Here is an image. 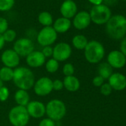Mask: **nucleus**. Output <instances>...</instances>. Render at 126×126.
Here are the masks:
<instances>
[{
  "instance_id": "nucleus-1",
  "label": "nucleus",
  "mask_w": 126,
  "mask_h": 126,
  "mask_svg": "<svg viewBox=\"0 0 126 126\" xmlns=\"http://www.w3.org/2000/svg\"><path fill=\"white\" fill-rule=\"evenodd\" d=\"M106 31L113 39H123L126 34V18L120 14L111 16L106 23Z\"/></svg>"
},
{
  "instance_id": "nucleus-2",
  "label": "nucleus",
  "mask_w": 126,
  "mask_h": 126,
  "mask_svg": "<svg viewBox=\"0 0 126 126\" xmlns=\"http://www.w3.org/2000/svg\"><path fill=\"white\" fill-rule=\"evenodd\" d=\"M13 81L19 89L28 91L33 87L35 83V77L30 68L19 67L14 70Z\"/></svg>"
},
{
  "instance_id": "nucleus-3",
  "label": "nucleus",
  "mask_w": 126,
  "mask_h": 126,
  "mask_svg": "<svg viewBox=\"0 0 126 126\" xmlns=\"http://www.w3.org/2000/svg\"><path fill=\"white\" fill-rule=\"evenodd\" d=\"M84 50L86 60L92 64L98 63L105 56V48L103 45L96 40L88 42Z\"/></svg>"
},
{
  "instance_id": "nucleus-4",
  "label": "nucleus",
  "mask_w": 126,
  "mask_h": 126,
  "mask_svg": "<svg viewBox=\"0 0 126 126\" xmlns=\"http://www.w3.org/2000/svg\"><path fill=\"white\" fill-rule=\"evenodd\" d=\"M45 113L54 122L59 121L64 118L66 114L65 104L60 99H51L45 105Z\"/></svg>"
},
{
  "instance_id": "nucleus-5",
  "label": "nucleus",
  "mask_w": 126,
  "mask_h": 126,
  "mask_svg": "<svg viewBox=\"0 0 126 126\" xmlns=\"http://www.w3.org/2000/svg\"><path fill=\"white\" fill-rule=\"evenodd\" d=\"M8 119L13 126H26L30 120V116L26 107L16 105L11 109Z\"/></svg>"
},
{
  "instance_id": "nucleus-6",
  "label": "nucleus",
  "mask_w": 126,
  "mask_h": 126,
  "mask_svg": "<svg viewBox=\"0 0 126 126\" xmlns=\"http://www.w3.org/2000/svg\"><path fill=\"white\" fill-rule=\"evenodd\" d=\"M91 22L96 25H104L111 17V11L108 7L105 5L94 6L89 13Z\"/></svg>"
},
{
  "instance_id": "nucleus-7",
  "label": "nucleus",
  "mask_w": 126,
  "mask_h": 126,
  "mask_svg": "<svg viewBox=\"0 0 126 126\" xmlns=\"http://www.w3.org/2000/svg\"><path fill=\"white\" fill-rule=\"evenodd\" d=\"M56 39L57 33L51 26L43 28L37 35V42L43 47L50 46L56 42Z\"/></svg>"
},
{
  "instance_id": "nucleus-8",
  "label": "nucleus",
  "mask_w": 126,
  "mask_h": 126,
  "mask_svg": "<svg viewBox=\"0 0 126 126\" xmlns=\"http://www.w3.org/2000/svg\"><path fill=\"white\" fill-rule=\"evenodd\" d=\"M19 56H27L34 50V45L32 40L28 38H20L17 39L13 49Z\"/></svg>"
},
{
  "instance_id": "nucleus-9",
  "label": "nucleus",
  "mask_w": 126,
  "mask_h": 126,
  "mask_svg": "<svg viewBox=\"0 0 126 126\" xmlns=\"http://www.w3.org/2000/svg\"><path fill=\"white\" fill-rule=\"evenodd\" d=\"M33 91L36 95L45 96L50 94L53 91V81L47 77H41L35 82Z\"/></svg>"
},
{
  "instance_id": "nucleus-10",
  "label": "nucleus",
  "mask_w": 126,
  "mask_h": 126,
  "mask_svg": "<svg viewBox=\"0 0 126 126\" xmlns=\"http://www.w3.org/2000/svg\"><path fill=\"white\" fill-rule=\"evenodd\" d=\"M72 53V49L69 44L60 42L53 47V58L59 62H64L70 58Z\"/></svg>"
},
{
  "instance_id": "nucleus-11",
  "label": "nucleus",
  "mask_w": 126,
  "mask_h": 126,
  "mask_svg": "<svg viewBox=\"0 0 126 126\" xmlns=\"http://www.w3.org/2000/svg\"><path fill=\"white\" fill-rule=\"evenodd\" d=\"M1 61L5 67L13 69L19 65L20 56L13 49H8L2 53Z\"/></svg>"
},
{
  "instance_id": "nucleus-12",
  "label": "nucleus",
  "mask_w": 126,
  "mask_h": 126,
  "mask_svg": "<svg viewBox=\"0 0 126 126\" xmlns=\"http://www.w3.org/2000/svg\"><path fill=\"white\" fill-rule=\"evenodd\" d=\"M30 116L36 119L42 118L45 114V105L39 101H31L26 106Z\"/></svg>"
},
{
  "instance_id": "nucleus-13",
  "label": "nucleus",
  "mask_w": 126,
  "mask_h": 126,
  "mask_svg": "<svg viewBox=\"0 0 126 126\" xmlns=\"http://www.w3.org/2000/svg\"><path fill=\"white\" fill-rule=\"evenodd\" d=\"M108 63L114 68H121L126 63V56L119 50H113L108 56Z\"/></svg>"
},
{
  "instance_id": "nucleus-14",
  "label": "nucleus",
  "mask_w": 126,
  "mask_h": 126,
  "mask_svg": "<svg viewBox=\"0 0 126 126\" xmlns=\"http://www.w3.org/2000/svg\"><path fill=\"white\" fill-rule=\"evenodd\" d=\"M91 22V16L87 11H80L74 17L73 25L77 30H84L87 28Z\"/></svg>"
},
{
  "instance_id": "nucleus-15",
  "label": "nucleus",
  "mask_w": 126,
  "mask_h": 126,
  "mask_svg": "<svg viewBox=\"0 0 126 126\" xmlns=\"http://www.w3.org/2000/svg\"><path fill=\"white\" fill-rule=\"evenodd\" d=\"M46 58L44 56L42 53L39 50H33L29 55L26 56L27 65L33 68H40L45 62Z\"/></svg>"
},
{
  "instance_id": "nucleus-16",
  "label": "nucleus",
  "mask_w": 126,
  "mask_h": 126,
  "mask_svg": "<svg viewBox=\"0 0 126 126\" xmlns=\"http://www.w3.org/2000/svg\"><path fill=\"white\" fill-rule=\"evenodd\" d=\"M60 13L62 17L66 19H71L77 14V4L73 1H64L60 7Z\"/></svg>"
},
{
  "instance_id": "nucleus-17",
  "label": "nucleus",
  "mask_w": 126,
  "mask_h": 126,
  "mask_svg": "<svg viewBox=\"0 0 126 126\" xmlns=\"http://www.w3.org/2000/svg\"><path fill=\"white\" fill-rule=\"evenodd\" d=\"M108 84L112 89L116 91H122L126 88V77L119 73L112 74L108 78Z\"/></svg>"
},
{
  "instance_id": "nucleus-18",
  "label": "nucleus",
  "mask_w": 126,
  "mask_h": 126,
  "mask_svg": "<svg viewBox=\"0 0 126 126\" xmlns=\"http://www.w3.org/2000/svg\"><path fill=\"white\" fill-rule=\"evenodd\" d=\"M71 27V22L70 19L60 17L56 19V21L53 23V28L55 30L56 33H64L67 32Z\"/></svg>"
},
{
  "instance_id": "nucleus-19",
  "label": "nucleus",
  "mask_w": 126,
  "mask_h": 126,
  "mask_svg": "<svg viewBox=\"0 0 126 126\" xmlns=\"http://www.w3.org/2000/svg\"><path fill=\"white\" fill-rule=\"evenodd\" d=\"M63 85H64V88L69 92H76L80 88V82L75 76L65 77Z\"/></svg>"
},
{
  "instance_id": "nucleus-20",
  "label": "nucleus",
  "mask_w": 126,
  "mask_h": 126,
  "mask_svg": "<svg viewBox=\"0 0 126 126\" xmlns=\"http://www.w3.org/2000/svg\"><path fill=\"white\" fill-rule=\"evenodd\" d=\"M14 99L17 105L26 107L30 102V96L27 91L25 90H18L14 94Z\"/></svg>"
},
{
  "instance_id": "nucleus-21",
  "label": "nucleus",
  "mask_w": 126,
  "mask_h": 126,
  "mask_svg": "<svg viewBox=\"0 0 126 126\" xmlns=\"http://www.w3.org/2000/svg\"><path fill=\"white\" fill-rule=\"evenodd\" d=\"M88 41L84 35L78 34L72 39L73 46L77 50H84L88 45Z\"/></svg>"
},
{
  "instance_id": "nucleus-22",
  "label": "nucleus",
  "mask_w": 126,
  "mask_h": 126,
  "mask_svg": "<svg viewBox=\"0 0 126 126\" xmlns=\"http://www.w3.org/2000/svg\"><path fill=\"white\" fill-rule=\"evenodd\" d=\"M113 72L112 67L108 64V62H103L100 64L98 67V73L99 76L102 77L104 79H108Z\"/></svg>"
},
{
  "instance_id": "nucleus-23",
  "label": "nucleus",
  "mask_w": 126,
  "mask_h": 126,
  "mask_svg": "<svg viewBox=\"0 0 126 126\" xmlns=\"http://www.w3.org/2000/svg\"><path fill=\"white\" fill-rule=\"evenodd\" d=\"M39 22L45 27H49L53 24L52 15L47 11H44L39 14L38 16Z\"/></svg>"
},
{
  "instance_id": "nucleus-24",
  "label": "nucleus",
  "mask_w": 126,
  "mask_h": 126,
  "mask_svg": "<svg viewBox=\"0 0 126 126\" xmlns=\"http://www.w3.org/2000/svg\"><path fill=\"white\" fill-rule=\"evenodd\" d=\"M14 78V70L11 68L2 67L0 69V79L2 82H10Z\"/></svg>"
},
{
  "instance_id": "nucleus-25",
  "label": "nucleus",
  "mask_w": 126,
  "mask_h": 126,
  "mask_svg": "<svg viewBox=\"0 0 126 126\" xmlns=\"http://www.w3.org/2000/svg\"><path fill=\"white\" fill-rule=\"evenodd\" d=\"M59 68V62L53 58L48 59L45 63V69L46 71L50 74H54L56 73Z\"/></svg>"
},
{
  "instance_id": "nucleus-26",
  "label": "nucleus",
  "mask_w": 126,
  "mask_h": 126,
  "mask_svg": "<svg viewBox=\"0 0 126 126\" xmlns=\"http://www.w3.org/2000/svg\"><path fill=\"white\" fill-rule=\"evenodd\" d=\"M15 0H0V11H8L14 5Z\"/></svg>"
},
{
  "instance_id": "nucleus-27",
  "label": "nucleus",
  "mask_w": 126,
  "mask_h": 126,
  "mask_svg": "<svg viewBox=\"0 0 126 126\" xmlns=\"http://www.w3.org/2000/svg\"><path fill=\"white\" fill-rule=\"evenodd\" d=\"M3 38L5 39V42H12L15 40L16 37V33L13 29H8L3 34Z\"/></svg>"
},
{
  "instance_id": "nucleus-28",
  "label": "nucleus",
  "mask_w": 126,
  "mask_h": 126,
  "mask_svg": "<svg viewBox=\"0 0 126 126\" xmlns=\"http://www.w3.org/2000/svg\"><path fill=\"white\" fill-rule=\"evenodd\" d=\"M74 71H75L74 67L71 63H66L62 68V73L65 75V77L74 76Z\"/></svg>"
},
{
  "instance_id": "nucleus-29",
  "label": "nucleus",
  "mask_w": 126,
  "mask_h": 126,
  "mask_svg": "<svg viewBox=\"0 0 126 126\" xmlns=\"http://www.w3.org/2000/svg\"><path fill=\"white\" fill-rule=\"evenodd\" d=\"M9 96H10V91L7 87L2 86L0 88V101L5 102L8 99Z\"/></svg>"
},
{
  "instance_id": "nucleus-30",
  "label": "nucleus",
  "mask_w": 126,
  "mask_h": 126,
  "mask_svg": "<svg viewBox=\"0 0 126 126\" xmlns=\"http://www.w3.org/2000/svg\"><path fill=\"white\" fill-rule=\"evenodd\" d=\"M100 92L104 96H108L112 92V88L110 87V85L108 83H105L101 86Z\"/></svg>"
},
{
  "instance_id": "nucleus-31",
  "label": "nucleus",
  "mask_w": 126,
  "mask_h": 126,
  "mask_svg": "<svg viewBox=\"0 0 126 126\" xmlns=\"http://www.w3.org/2000/svg\"><path fill=\"white\" fill-rule=\"evenodd\" d=\"M8 29V22L6 19L0 17V34H3Z\"/></svg>"
},
{
  "instance_id": "nucleus-32",
  "label": "nucleus",
  "mask_w": 126,
  "mask_h": 126,
  "mask_svg": "<svg viewBox=\"0 0 126 126\" xmlns=\"http://www.w3.org/2000/svg\"><path fill=\"white\" fill-rule=\"evenodd\" d=\"M64 88V85H63V81L60 79H55L53 81V91H62Z\"/></svg>"
},
{
  "instance_id": "nucleus-33",
  "label": "nucleus",
  "mask_w": 126,
  "mask_h": 126,
  "mask_svg": "<svg viewBox=\"0 0 126 126\" xmlns=\"http://www.w3.org/2000/svg\"><path fill=\"white\" fill-rule=\"evenodd\" d=\"M39 126H56V124L53 120L49 118H45L39 122Z\"/></svg>"
},
{
  "instance_id": "nucleus-34",
  "label": "nucleus",
  "mask_w": 126,
  "mask_h": 126,
  "mask_svg": "<svg viewBox=\"0 0 126 126\" xmlns=\"http://www.w3.org/2000/svg\"><path fill=\"white\" fill-rule=\"evenodd\" d=\"M45 58H48L53 56V47L51 46H45L43 47L42 50L41 51Z\"/></svg>"
},
{
  "instance_id": "nucleus-35",
  "label": "nucleus",
  "mask_w": 126,
  "mask_h": 126,
  "mask_svg": "<svg viewBox=\"0 0 126 126\" xmlns=\"http://www.w3.org/2000/svg\"><path fill=\"white\" fill-rule=\"evenodd\" d=\"M104 79L100 76H96L93 79V85L96 87H101L104 84Z\"/></svg>"
},
{
  "instance_id": "nucleus-36",
  "label": "nucleus",
  "mask_w": 126,
  "mask_h": 126,
  "mask_svg": "<svg viewBox=\"0 0 126 126\" xmlns=\"http://www.w3.org/2000/svg\"><path fill=\"white\" fill-rule=\"evenodd\" d=\"M120 50H121V52L126 56V36L124 37L121 42Z\"/></svg>"
},
{
  "instance_id": "nucleus-37",
  "label": "nucleus",
  "mask_w": 126,
  "mask_h": 126,
  "mask_svg": "<svg viewBox=\"0 0 126 126\" xmlns=\"http://www.w3.org/2000/svg\"><path fill=\"white\" fill-rule=\"evenodd\" d=\"M118 2V0H103L104 5H106L107 7H110V6H113L115 5Z\"/></svg>"
},
{
  "instance_id": "nucleus-38",
  "label": "nucleus",
  "mask_w": 126,
  "mask_h": 126,
  "mask_svg": "<svg viewBox=\"0 0 126 126\" xmlns=\"http://www.w3.org/2000/svg\"><path fill=\"white\" fill-rule=\"evenodd\" d=\"M89 2H91V4L94 5V6L95 5H99L102 4L103 0H88Z\"/></svg>"
},
{
  "instance_id": "nucleus-39",
  "label": "nucleus",
  "mask_w": 126,
  "mask_h": 126,
  "mask_svg": "<svg viewBox=\"0 0 126 126\" xmlns=\"http://www.w3.org/2000/svg\"><path fill=\"white\" fill-rule=\"evenodd\" d=\"M5 39L3 38L2 34H0V50L3 48V47L5 45Z\"/></svg>"
},
{
  "instance_id": "nucleus-40",
  "label": "nucleus",
  "mask_w": 126,
  "mask_h": 126,
  "mask_svg": "<svg viewBox=\"0 0 126 126\" xmlns=\"http://www.w3.org/2000/svg\"><path fill=\"white\" fill-rule=\"evenodd\" d=\"M2 86H4V85H3V82H2L1 79H0V88H1Z\"/></svg>"
},
{
  "instance_id": "nucleus-41",
  "label": "nucleus",
  "mask_w": 126,
  "mask_h": 126,
  "mask_svg": "<svg viewBox=\"0 0 126 126\" xmlns=\"http://www.w3.org/2000/svg\"><path fill=\"white\" fill-rule=\"evenodd\" d=\"M64 1H71V0H64Z\"/></svg>"
},
{
  "instance_id": "nucleus-42",
  "label": "nucleus",
  "mask_w": 126,
  "mask_h": 126,
  "mask_svg": "<svg viewBox=\"0 0 126 126\" xmlns=\"http://www.w3.org/2000/svg\"><path fill=\"white\" fill-rule=\"evenodd\" d=\"M122 1H126V0H122Z\"/></svg>"
}]
</instances>
